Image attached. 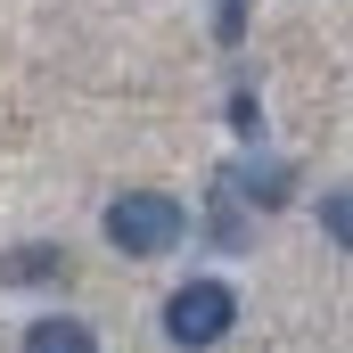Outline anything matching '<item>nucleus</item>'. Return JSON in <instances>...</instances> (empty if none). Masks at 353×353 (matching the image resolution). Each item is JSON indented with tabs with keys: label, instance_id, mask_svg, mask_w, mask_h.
Returning a JSON list of instances; mask_svg holds the SVG:
<instances>
[{
	"label": "nucleus",
	"instance_id": "nucleus-7",
	"mask_svg": "<svg viewBox=\"0 0 353 353\" xmlns=\"http://www.w3.org/2000/svg\"><path fill=\"white\" fill-rule=\"evenodd\" d=\"M321 230L353 255V189H329V197H321Z\"/></svg>",
	"mask_w": 353,
	"mask_h": 353
},
{
	"label": "nucleus",
	"instance_id": "nucleus-8",
	"mask_svg": "<svg viewBox=\"0 0 353 353\" xmlns=\"http://www.w3.org/2000/svg\"><path fill=\"white\" fill-rule=\"evenodd\" d=\"M214 41H222V50L247 41V0H214Z\"/></svg>",
	"mask_w": 353,
	"mask_h": 353
},
{
	"label": "nucleus",
	"instance_id": "nucleus-9",
	"mask_svg": "<svg viewBox=\"0 0 353 353\" xmlns=\"http://www.w3.org/2000/svg\"><path fill=\"white\" fill-rule=\"evenodd\" d=\"M230 132H239V140H255V132H263V107H255V90H230Z\"/></svg>",
	"mask_w": 353,
	"mask_h": 353
},
{
	"label": "nucleus",
	"instance_id": "nucleus-6",
	"mask_svg": "<svg viewBox=\"0 0 353 353\" xmlns=\"http://www.w3.org/2000/svg\"><path fill=\"white\" fill-rule=\"evenodd\" d=\"M205 239H214V247H230V255L255 239V230H247V205H239L222 181H214V197H205Z\"/></svg>",
	"mask_w": 353,
	"mask_h": 353
},
{
	"label": "nucleus",
	"instance_id": "nucleus-5",
	"mask_svg": "<svg viewBox=\"0 0 353 353\" xmlns=\"http://www.w3.org/2000/svg\"><path fill=\"white\" fill-rule=\"evenodd\" d=\"M17 353H99V337H90V321H74V312H41Z\"/></svg>",
	"mask_w": 353,
	"mask_h": 353
},
{
	"label": "nucleus",
	"instance_id": "nucleus-4",
	"mask_svg": "<svg viewBox=\"0 0 353 353\" xmlns=\"http://www.w3.org/2000/svg\"><path fill=\"white\" fill-rule=\"evenodd\" d=\"M66 279V247H8L0 255V288H58Z\"/></svg>",
	"mask_w": 353,
	"mask_h": 353
},
{
	"label": "nucleus",
	"instance_id": "nucleus-2",
	"mask_svg": "<svg viewBox=\"0 0 353 353\" xmlns=\"http://www.w3.org/2000/svg\"><path fill=\"white\" fill-rule=\"evenodd\" d=\"M230 329H239V288H230V279H181L173 296H165V337H173L181 353L222 345Z\"/></svg>",
	"mask_w": 353,
	"mask_h": 353
},
{
	"label": "nucleus",
	"instance_id": "nucleus-3",
	"mask_svg": "<svg viewBox=\"0 0 353 353\" xmlns=\"http://www.w3.org/2000/svg\"><path fill=\"white\" fill-rule=\"evenodd\" d=\"M222 189H230L247 214H279V205L296 197V165H279V157H239V165H222Z\"/></svg>",
	"mask_w": 353,
	"mask_h": 353
},
{
	"label": "nucleus",
	"instance_id": "nucleus-1",
	"mask_svg": "<svg viewBox=\"0 0 353 353\" xmlns=\"http://www.w3.org/2000/svg\"><path fill=\"white\" fill-rule=\"evenodd\" d=\"M181 239H189V205L165 197V189H123V197L107 205V247H115V255H132V263L173 255Z\"/></svg>",
	"mask_w": 353,
	"mask_h": 353
}]
</instances>
